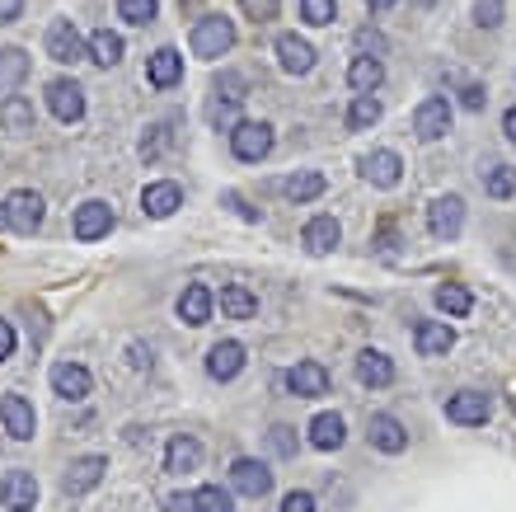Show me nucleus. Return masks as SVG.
<instances>
[{
	"instance_id": "nucleus-1",
	"label": "nucleus",
	"mask_w": 516,
	"mask_h": 512,
	"mask_svg": "<svg viewBox=\"0 0 516 512\" xmlns=\"http://www.w3.org/2000/svg\"><path fill=\"white\" fill-rule=\"evenodd\" d=\"M188 47H193V57L202 62H216V57H226L230 47H235V19L226 15H202L188 33Z\"/></svg>"
},
{
	"instance_id": "nucleus-2",
	"label": "nucleus",
	"mask_w": 516,
	"mask_h": 512,
	"mask_svg": "<svg viewBox=\"0 0 516 512\" xmlns=\"http://www.w3.org/2000/svg\"><path fill=\"white\" fill-rule=\"evenodd\" d=\"M43 47H47V57H52L57 66H76L80 57H90V52H85V33H80L71 19H52V24H47Z\"/></svg>"
},
{
	"instance_id": "nucleus-3",
	"label": "nucleus",
	"mask_w": 516,
	"mask_h": 512,
	"mask_svg": "<svg viewBox=\"0 0 516 512\" xmlns=\"http://www.w3.org/2000/svg\"><path fill=\"white\" fill-rule=\"evenodd\" d=\"M230 151H235V160H244V165L263 160L268 151H273V127H268V123H254V118L235 123V127H230Z\"/></svg>"
},
{
	"instance_id": "nucleus-4",
	"label": "nucleus",
	"mask_w": 516,
	"mask_h": 512,
	"mask_svg": "<svg viewBox=\"0 0 516 512\" xmlns=\"http://www.w3.org/2000/svg\"><path fill=\"white\" fill-rule=\"evenodd\" d=\"M244 99H249V80H244L240 71H221V76L212 80V104H207V118H212V123H226Z\"/></svg>"
},
{
	"instance_id": "nucleus-5",
	"label": "nucleus",
	"mask_w": 516,
	"mask_h": 512,
	"mask_svg": "<svg viewBox=\"0 0 516 512\" xmlns=\"http://www.w3.org/2000/svg\"><path fill=\"white\" fill-rule=\"evenodd\" d=\"M5 212H10V231L33 235L47 217V202H43V193H33V188H15V193L5 198Z\"/></svg>"
},
{
	"instance_id": "nucleus-6",
	"label": "nucleus",
	"mask_w": 516,
	"mask_h": 512,
	"mask_svg": "<svg viewBox=\"0 0 516 512\" xmlns=\"http://www.w3.org/2000/svg\"><path fill=\"white\" fill-rule=\"evenodd\" d=\"M47 109H52L57 123H80L85 118V90L71 76H57L47 85Z\"/></svg>"
},
{
	"instance_id": "nucleus-7",
	"label": "nucleus",
	"mask_w": 516,
	"mask_h": 512,
	"mask_svg": "<svg viewBox=\"0 0 516 512\" xmlns=\"http://www.w3.org/2000/svg\"><path fill=\"white\" fill-rule=\"evenodd\" d=\"M113 207H108L104 198H90V202H80L76 207V217H71V231H76V240H85V245H90V240H104L108 231H113Z\"/></svg>"
},
{
	"instance_id": "nucleus-8",
	"label": "nucleus",
	"mask_w": 516,
	"mask_h": 512,
	"mask_svg": "<svg viewBox=\"0 0 516 512\" xmlns=\"http://www.w3.org/2000/svg\"><path fill=\"white\" fill-rule=\"evenodd\" d=\"M0 423H5V433L15 437V442H29L38 433V414H33V404L24 395H0Z\"/></svg>"
},
{
	"instance_id": "nucleus-9",
	"label": "nucleus",
	"mask_w": 516,
	"mask_h": 512,
	"mask_svg": "<svg viewBox=\"0 0 516 512\" xmlns=\"http://www.w3.org/2000/svg\"><path fill=\"white\" fill-rule=\"evenodd\" d=\"M104 470H108L104 456H76V461L66 466V475H61V494H66V498L90 494L94 484L104 480Z\"/></svg>"
},
{
	"instance_id": "nucleus-10",
	"label": "nucleus",
	"mask_w": 516,
	"mask_h": 512,
	"mask_svg": "<svg viewBox=\"0 0 516 512\" xmlns=\"http://www.w3.org/2000/svg\"><path fill=\"white\" fill-rule=\"evenodd\" d=\"M0 503L10 512L38 508V480H33V470H5V480H0Z\"/></svg>"
},
{
	"instance_id": "nucleus-11",
	"label": "nucleus",
	"mask_w": 516,
	"mask_h": 512,
	"mask_svg": "<svg viewBox=\"0 0 516 512\" xmlns=\"http://www.w3.org/2000/svg\"><path fill=\"white\" fill-rule=\"evenodd\" d=\"M179 207H183V188L174 184V179H155V184L141 188V212H146V217L165 221V217H174Z\"/></svg>"
},
{
	"instance_id": "nucleus-12",
	"label": "nucleus",
	"mask_w": 516,
	"mask_h": 512,
	"mask_svg": "<svg viewBox=\"0 0 516 512\" xmlns=\"http://www.w3.org/2000/svg\"><path fill=\"white\" fill-rule=\"evenodd\" d=\"M230 484H235L244 498H263V494H273V470L263 466V461H254V456H240V461L230 466Z\"/></svg>"
},
{
	"instance_id": "nucleus-13",
	"label": "nucleus",
	"mask_w": 516,
	"mask_h": 512,
	"mask_svg": "<svg viewBox=\"0 0 516 512\" xmlns=\"http://www.w3.org/2000/svg\"><path fill=\"white\" fill-rule=\"evenodd\" d=\"M427 226H432V235H437V240H456L460 226H465V202H460L456 193L437 198L432 207H427Z\"/></svg>"
},
{
	"instance_id": "nucleus-14",
	"label": "nucleus",
	"mask_w": 516,
	"mask_h": 512,
	"mask_svg": "<svg viewBox=\"0 0 516 512\" xmlns=\"http://www.w3.org/2000/svg\"><path fill=\"white\" fill-rule=\"evenodd\" d=\"M413 132L423 141H437L451 132V104L441 99V94H432V99H423L418 104V113H413Z\"/></svg>"
},
{
	"instance_id": "nucleus-15",
	"label": "nucleus",
	"mask_w": 516,
	"mask_h": 512,
	"mask_svg": "<svg viewBox=\"0 0 516 512\" xmlns=\"http://www.w3.org/2000/svg\"><path fill=\"white\" fill-rule=\"evenodd\" d=\"M146 80H151L155 90H174L183 80V52L179 47H155L151 57H146Z\"/></svg>"
},
{
	"instance_id": "nucleus-16",
	"label": "nucleus",
	"mask_w": 516,
	"mask_h": 512,
	"mask_svg": "<svg viewBox=\"0 0 516 512\" xmlns=\"http://www.w3.org/2000/svg\"><path fill=\"white\" fill-rule=\"evenodd\" d=\"M277 66L287 71V76H310L315 71V47L296 38V33H282L277 38Z\"/></svg>"
},
{
	"instance_id": "nucleus-17",
	"label": "nucleus",
	"mask_w": 516,
	"mask_h": 512,
	"mask_svg": "<svg viewBox=\"0 0 516 512\" xmlns=\"http://www.w3.org/2000/svg\"><path fill=\"white\" fill-rule=\"evenodd\" d=\"M366 433H371V447L385 451V456H399V451L409 447V433H404V423L395 414H371Z\"/></svg>"
},
{
	"instance_id": "nucleus-18",
	"label": "nucleus",
	"mask_w": 516,
	"mask_h": 512,
	"mask_svg": "<svg viewBox=\"0 0 516 512\" xmlns=\"http://www.w3.org/2000/svg\"><path fill=\"white\" fill-rule=\"evenodd\" d=\"M287 386L296 400H319V395H329V372L319 362H296L287 372Z\"/></svg>"
},
{
	"instance_id": "nucleus-19",
	"label": "nucleus",
	"mask_w": 516,
	"mask_h": 512,
	"mask_svg": "<svg viewBox=\"0 0 516 512\" xmlns=\"http://www.w3.org/2000/svg\"><path fill=\"white\" fill-rule=\"evenodd\" d=\"M413 348L423 357H446L451 348H456V329L441 325V320H418V329H413Z\"/></svg>"
},
{
	"instance_id": "nucleus-20",
	"label": "nucleus",
	"mask_w": 516,
	"mask_h": 512,
	"mask_svg": "<svg viewBox=\"0 0 516 512\" xmlns=\"http://www.w3.org/2000/svg\"><path fill=\"white\" fill-rule=\"evenodd\" d=\"M52 390H57L61 400H85L94 390V376L80 367V362H57L52 367Z\"/></svg>"
},
{
	"instance_id": "nucleus-21",
	"label": "nucleus",
	"mask_w": 516,
	"mask_h": 512,
	"mask_svg": "<svg viewBox=\"0 0 516 512\" xmlns=\"http://www.w3.org/2000/svg\"><path fill=\"white\" fill-rule=\"evenodd\" d=\"M202 466V442L198 437H169V447H165V470L169 475H193V470Z\"/></svg>"
},
{
	"instance_id": "nucleus-22",
	"label": "nucleus",
	"mask_w": 516,
	"mask_h": 512,
	"mask_svg": "<svg viewBox=\"0 0 516 512\" xmlns=\"http://www.w3.org/2000/svg\"><path fill=\"white\" fill-rule=\"evenodd\" d=\"M29 80V52L24 47H0V104L19 94V85Z\"/></svg>"
},
{
	"instance_id": "nucleus-23",
	"label": "nucleus",
	"mask_w": 516,
	"mask_h": 512,
	"mask_svg": "<svg viewBox=\"0 0 516 512\" xmlns=\"http://www.w3.org/2000/svg\"><path fill=\"white\" fill-rule=\"evenodd\" d=\"M212 306H216L212 287L193 282V287H183V296H179V320L198 329V325H207V320H212Z\"/></svg>"
},
{
	"instance_id": "nucleus-24",
	"label": "nucleus",
	"mask_w": 516,
	"mask_h": 512,
	"mask_svg": "<svg viewBox=\"0 0 516 512\" xmlns=\"http://www.w3.org/2000/svg\"><path fill=\"white\" fill-rule=\"evenodd\" d=\"M399 174H404V160H399L395 151H371V156L362 160V179L376 188H395Z\"/></svg>"
},
{
	"instance_id": "nucleus-25",
	"label": "nucleus",
	"mask_w": 516,
	"mask_h": 512,
	"mask_svg": "<svg viewBox=\"0 0 516 512\" xmlns=\"http://www.w3.org/2000/svg\"><path fill=\"white\" fill-rule=\"evenodd\" d=\"M338 240H343V226H338L334 217H310L301 231V245L310 249V254H334Z\"/></svg>"
},
{
	"instance_id": "nucleus-26",
	"label": "nucleus",
	"mask_w": 516,
	"mask_h": 512,
	"mask_svg": "<svg viewBox=\"0 0 516 512\" xmlns=\"http://www.w3.org/2000/svg\"><path fill=\"white\" fill-rule=\"evenodd\" d=\"M488 414H493V404H488V395H479V390H460V395H451V404H446V419L451 423H484Z\"/></svg>"
},
{
	"instance_id": "nucleus-27",
	"label": "nucleus",
	"mask_w": 516,
	"mask_h": 512,
	"mask_svg": "<svg viewBox=\"0 0 516 512\" xmlns=\"http://www.w3.org/2000/svg\"><path fill=\"white\" fill-rule=\"evenodd\" d=\"M244 372V348L240 343H216L212 353H207V376L212 381H235V376Z\"/></svg>"
},
{
	"instance_id": "nucleus-28",
	"label": "nucleus",
	"mask_w": 516,
	"mask_h": 512,
	"mask_svg": "<svg viewBox=\"0 0 516 512\" xmlns=\"http://www.w3.org/2000/svg\"><path fill=\"white\" fill-rule=\"evenodd\" d=\"M380 80H385V66H380V57H371V52H362V57H352L348 66V85L357 94H376Z\"/></svg>"
},
{
	"instance_id": "nucleus-29",
	"label": "nucleus",
	"mask_w": 516,
	"mask_h": 512,
	"mask_svg": "<svg viewBox=\"0 0 516 512\" xmlns=\"http://www.w3.org/2000/svg\"><path fill=\"white\" fill-rule=\"evenodd\" d=\"M324 188H329V179L319 170H296L282 179V193H287L291 202H315V198H324Z\"/></svg>"
},
{
	"instance_id": "nucleus-30",
	"label": "nucleus",
	"mask_w": 516,
	"mask_h": 512,
	"mask_svg": "<svg viewBox=\"0 0 516 512\" xmlns=\"http://www.w3.org/2000/svg\"><path fill=\"white\" fill-rule=\"evenodd\" d=\"M85 52H90V62L94 66H118L122 62V33H113V29H94L90 38H85Z\"/></svg>"
},
{
	"instance_id": "nucleus-31",
	"label": "nucleus",
	"mask_w": 516,
	"mask_h": 512,
	"mask_svg": "<svg viewBox=\"0 0 516 512\" xmlns=\"http://www.w3.org/2000/svg\"><path fill=\"white\" fill-rule=\"evenodd\" d=\"M357 381H362V386H390V381H395V362L385 353H376V348H366V353L357 357Z\"/></svg>"
},
{
	"instance_id": "nucleus-32",
	"label": "nucleus",
	"mask_w": 516,
	"mask_h": 512,
	"mask_svg": "<svg viewBox=\"0 0 516 512\" xmlns=\"http://www.w3.org/2000/svg\"><path fill=\"white\" fill-rule=\"evenodd\" d=\"M343 437H348V428H343V419H338V414H315V419H310V447L338 451V447H343Z\"/></svg>"
},
{
	"instance_id": "nucleus-33",
	"label": "nucleus",
	"mask_w": 516,
	"mask_h": 512,
	"mask_svg": "<svg viewBox=\"0 0 516 512\" xmlns=\"http://www.w3.org/2000/svg\"><path fill=\"white\" fill-rule=\"evenodd\" d=\"M216 301H221V315H226V320H249V315L258 311V296L249 292V287H240V282L221 287V296H216Z\"/></svg>"
},
{
	"instance_id": "nucleus-34",
	"label": "nucleus",
	"mask_w": 516,
	"mask_h": 512,
	"mask_svg": "<svg viewBox=\"0 0 516 512\" xmlns=\"http://www.w3.org/2000/svg\"><path fill=\"white\" fill-rule=\"evenodd\" d=\"M0 118H5V132H10V137H29L33 132V104L24 94H10V99L0 104Z\"/></svg>"
},
{
	"instance_id": "nucleus-35",
	"label": "nucleus",
	"mask_w": 516,
	"mask_h": 512,
	"mask_svg": "<svg viewBox=\"0 0 516 512\" xmlns=\"http://www.w3.org/2000/svg\"><path fill=\"white\" fill-rule=\"evenodd\" d=\"M376 123H380V99L376 94H352V104H348L352 132H366V127H376Z\"/></svg>"
},
{
	"instance_id": "nucleus-36",
	"label": "nucleus",
	"mask_w": 516,
	"mask_h": 512,
	"mask_svg": "<svg viewBox=\"0 0 516 512\" xmlns=\"http://www.w3.org/2000/svg\"><path fill=\"white\" fill-rule=\"evenodd\" d=\"M155 15H160V0H118V19H127V24H155Z\"/></svg>"
},
{
	"instance_id": "nucleus-37",
	"label": "nucleus",
	"mask_w": 516,
	"mask_h": 512,
	"mask_svg": "<svg viewBox=\"0 0 516 512\" xmlns=\"http://www.w3.org/2000/svg\"><path fill=\"white\" fill-rule=\"evenodd\" d=\"M437 306H441L446 315H470L474 296L465 292V287H456V282H446V287H437Z\"/></svg>"
},
{
	"instance_id": "nucleus-38",
	"label": "nucleus",
	"mask_w": 516,
	"mask_h": 512,
	"mask_svg": "<svg viewBox=\"0 0 516 512\" xmlns=\"http://www.w3.org/2000/svg\"><path fill=\"white\" fill-rule=\"evenodd\" d=\"M193 508L198 512H235V503H230V494L221 484H202L198 494H193Z\"/></svg>"
},
{
	"instance_id": "nucleus-39",
	"label": "nucleus",
	"mask_w": 516,
	"mask_h": 512,
	"mask_svg": "<svg viewBox=\"0 0 516 512\" xmlns=\"http://www.w3.org/2000/svg\"><path fill=\"white\" fill-rule=\"evenodd\" d=\"M484 188H488V198H512L516 193V165H498V170L484 179Z\"/></svg>"
},
{
	"instance_id": "nucleus-40",
	"label": "nucleus",
	"mask_w": 516,
	"mask_h": 512,
	"mask_svg": "<svg viewBox=\"0 0 516 512\" xmlns=\"http://www.w3.org/2000/svg\"><path fill=\"white\" fill-rule=\"evenodd\" d=\"M334 15H338V0H301V19L305 24H334Z\"/></svg>"
},
{
	"instance_id": "nucleus-41",
	"label": "nucleus",
	"mask_w": 516,
	"mask_h": 512,
	"mask_svg": "<svg viewBox=\"0 0 516 512\" xmlns=\"http://www.w3.org/2000/svg\"><path fill=\"white\" fill-rule=\"evenodd\" d=\"M169 127H174V118H165V123H155V127H151V137L141 141V156H146V160H155V156H160V151H165V146H169V137H174Z\"/></svg>"
},
{
	"instance_id": "nucleus-42",
	"label": "nucleus",
	"mask_w": 516,
	"mask_h": 512,
	"mask_svg": "<svg viewBox=\"0 0 516 512\" xmlns=\"http://www.w3.org/2000/svg\"><path fill=\"white\" fill-rule=\"evenodd\" d=\"M277 5H282V0H240V10L254 19V24H268V19H277Z\"/></svg>"
},
{
	"instance_id": "nucleus-43",
	"label": "nucleus",
	"mask_w": 516,
	"mask_h": 512,
	"mask_svg": "<svg viewBox=\"0 0 516 512\" xmlns=\"http://www.w3.org/2000/svg\"><path fill=\"white\" fill-rule=\"evenodd\" d=\"M474 15H479L484 29H498L502 24V0H479V5H474Z\"/></svg>"
},
{
	"instance_id": "nucleus-44",
	"label": "nucleus",
	"mask_w": 516,
	"mask_h": 512,
	"mask_svg": "<svg viewBox=\"0 0 516 512\" xmlns=\"http://www.w3.org/2000/svg\"><path fill=\"white\" fill-rule=\"evenodd\" d=\"M357 52H371V57H385V38L376 29H357Z\"/></svg>"
},
{
	"instance_id": "nucleus-45",
	"label": "nucleus",
	"mask_w": 516,
	"mask_h": 512,
	"mask_svg": "<svg viewBox=\"0 0 516 512\" xmlns=\"http://www.w3.org/2000/svg\"><path fill=\"white\" fill-rule=\"evenodd\" d=\"M268 442H273L277 456H296V437H291V428H282V423L268 433Z\"/></svg>"
},
{
	"instance_id": "nucleus-46",
	"label": "nucleus",
	"mask_w": 516,
	"mask_h": 512,
	"mask_svg": "<svg viewBox=\"0 0 516 512\" xmlns=\"http://www.w3.org/2000/svg\"><path fill=\"white\" fill-rule=\"evenodd\" d=\"M460 104H465V109L470 113H479L488 104V94H484V85H460Z\"/></svg>"
},
{
	"instance_id": "nucleus-47",
	"label": "nucleus",
	"mask_w": 516,
	"mask_h": 512,
	"mask_svg": "<svg viewBox=\"0 0 516 512\" xmlns=\"http://www.w3.org/2000/svg\"><path fill=\"white\" fill-rule=\"evenodd\" d=\"M282 512H315V494H287L282 498Z\"/></svg>"
},
{
	"instance_id": "nucleus-48",
	"label": "nucleus",
	"mask_w": 516,
	"mask_h": 512,
	"mask_svg": "<svg viewBox=\"0 0 516 512\" xmlns=\"http://www.w3.org/2000/svg\"><path fill=\"white\" fill-rule=\"evenodd\" d=\"M221 202H226V207H235V212H240L244 221H258V212H254V207H249V202L240 198V193H221Z\"/></svg>"
},
{
	"instance_id": "nucleus-49",
	"label": "nucleus",
	"mask_w": 516,
	"mask_h": 512,
	"mask_svg": "<svg viewBox=\"0 0 516 512\" xmlns=\"http://www.w3.org/2000/svg\"><path fill=\"white\" fill-rule=\"evenodd\" d=\"M10 353H15V329L0 320V362H10Z\"/></svg>"
},
{
	"instance_id": "nucleus-50",
	"label": "nucleus",
	"mask_w": 516,
	"mask_h": 512,
	"mask_svg": "<svg viewBox=\"0 0 516 512\" xmlns=\"http://www.w3.org/2000/svg\"><path fill=\"white\" fill-rule=\"evenodd\" d=\"M24 15V0H0V24H15Z\"/></svg>"
},
{
	"instance_id": "nucleus-51",
	"label": "nucleus",
	"mask_w": 516,
	"mask_h": 512,
	"mask_svg": "<svg viewBox=\"0 0 516 512\" xmlns=\"http://www.w3.org/2000/svg\"><path fill=\"white\" fill-rule=\"evenodd\" d=\"M165 512H198V508H193V494H169L165 498Z\"/></svg>"
},
{
	"instance_id": "nucleus-52",
	"label": "nucleus",
	"mask_w": 516,
	"mask_h": 512,
	"mask_svg": "<svg viewBox=\"0 0 516 512\" xmlns=\"http://www.w3.org/2000/svg\"><path fill=\"white\" fill-rule=\"evenodd\" d=\"M502 132H507V141H516V109H507V118H502Z\"/></svg>"
},
{
	"instance_id": "nucleus-53",
	"label": "nucleus",
	"mask_w": 516,
	"mask_h": 512,
	"mask_svg": "<svg viewBox=\"0 0 516 512\" xmlns=\"http://www.w3.org/2000/svg\"><path fill=\"white\" fill-rule=\"evenodd\" d=\"M366 5H371V10H376V15H380V10H390L395 0H366Z\"/></svg>"
},
{
	"instance_id": "nucleus-54",
	"label": "nucleus",
	"mask_w": 516,
	"mask_h": 512,
	"mask_svg": "<svg viewBox=\"0 0 516 512\" xmlns=\"http://www.w3.org/2000/svg\"><path fill=\"white\" fill-rule=\"evenodd\" d=\"M10 226V212H5V198H0V231Z\"/></svg>"
},
{
	"instance_id": "nucleus-55",
	"label": "nucleus",
	"mask_w": 516,
	"mask_h": 512,
	"mask_svg": "<svg viewBox=\"0 0 516 512\" xmlns=\"http://www.w3.org/2000/svg\"><path fill=\"white\" fill-rule=\"evenodd\" d=\"M418 5H432V0H418Z\"/></svg>"
}]
</instances>
